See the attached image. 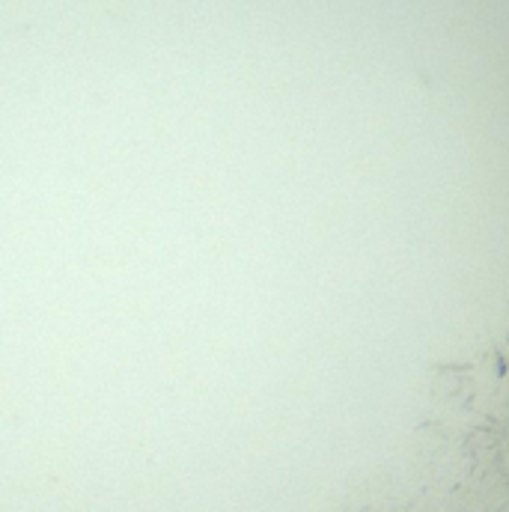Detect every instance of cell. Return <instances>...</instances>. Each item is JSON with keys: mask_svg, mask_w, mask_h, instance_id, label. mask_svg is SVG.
Instances as JSON below:
<instances>
[{"mask_svg": "<svg viewBox=\"0 0 509 512\" xmlns=\"http://www.w3.org/2000/svg\"><path fill=\"white\" fill-rule=\"evenodd\" d=\"M343 512H435L432 504H417L411 498H405L402 492L384 495V492H367L355 501L346 504Z\"/></svg>", "mask_w": 509, "mask_h": 512, "instance_id": "obj_2", "label": "cell"}, {"mask_svg": "<svg viewBox=\"0 0 509 512\" xmlns=\"http://www.w3.org/2000/svg\"><path fill=\"white\" fill-rule=\"evenodd\" d=\"M414 456L444 512H509V328L438 364Z\"/></svg>", "mask_w": 509, "mask_h": 512, "instance_id": "obj_1", "label": "cell"}]
</instances>
